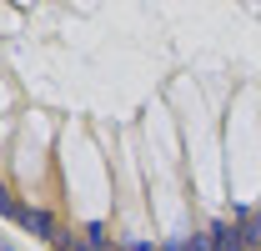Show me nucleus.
Returning a JSON list of instances; mask_svg holds the SVG:
<instances>
[{"label": "nucleus", "instance_id": "4", "mask_svg": "<svg viewBox=\"0 0 261 251\" xmlns=\"http://www.w3.org/2000/svg\"><path fill=\"white\" fill-rule=\"evenodd\" d=\"M161 251H186V241H176V246H161Z\"/></svg>", "mask_w": 261, "mask_h": 251}, {"label": "nucleus", "instance_id": "1", "mask_svg": "<svg viewBox=\"0 0 261 251\" xmlns=\"http://www.w3.org/2000/svg\"><path fill=\"white\" fill-rule=\"evenodd\" d=\"M211 246H216V251H241V246H251V241H246V226H226V221H221V226H211Z\"/></svg>", "mask_w": 261, "mask_h": 251}, {"label": "nucleus", "instance_id": "3", "mask_svg": "<svg viewBox=\"0 0 261 251\" xmlns=\"http://www.w3.org/2000/svg\"><path fill=\"white\" fill-rule=\"evenodd\" d=\"M186 251H216V246H211V231H206V236H191V241H186Z\"/></svg>", "mask_w": 261, "mask_h": 251}, {"label": "nucleus", "instance_id": "2", "mask_svg": "<svg viewBox=\"0 0 261 251\" xmlns=\"http://www.w3.org/2000/svg\"><path fill=\"white\" fill-rule=\"evenodd\" d=\"M20 226H25V231H35V236H56V221L45 216V211H35V206H20Z\"/></svg>", "mask_w": 261, "mask_h": 251}]
</instances>
